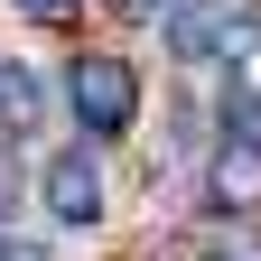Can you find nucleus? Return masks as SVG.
Returning a JSON list of instances; mask_svg holds the SVG:
<instances>
[{
    "label": "nucleus",
    "instance_id": "nucleus-1",
    "mask_svg": "<svg viewBox=\"0 0 261 261\" xmlns=\"http://www.w3.org/2000/svg\"><path fill=\"white\" fill-rule=\"evenodd\" d=\"M65 103H75V130H84V140H121V130L140 121V75H130L121 56L84 47L75 65H65Z\"/></svg>",
    "mask_w": 261,
    "mask_h": 261
},
{
    "label": "nucleus",
    "instance_id": "nucleus-2",
    "mask_svg": "<svg viewBox=\"0 0 261 261\" xmlns=\"http://www.w3.org/2000/svg\"><path fill=\"white\" fill-rule=\"evenodd\" d=\"M38 187H47V215L65 224V233L103 224V159H93V140H84V149H56Z\"/></svg>",
    "mask_w": 261,
    "mask_h": 261
},
{
    "label": "nucleus",
    "instance_id": "nucleus-3",
    "mask_svg": "<svg viewBox=\"0 0 261 261\" xmlns=\"http://www.w3.org/2000/svg\"><path fill=\"white\" fill-rule=\"evenodd\" d=\"M205 205L215 215H261V140L224 130L215 159H205Z\"/></svg>",
    "mask_w": 261,
    "mask_h": 261
},
{
    "label": "nucleus",
    "instance_id": "nucleus-4",
    "mask_svg": "<svg viewBox=\"0 0 261 261\" xmlns=\"http://www.w3.org/2000/svg\"><path fill=\"white\" fill-rule=\"evenodd\" d=\"M215 38H224V10H205V0L168 19V47H177V56H215Z\"/></svg>",
    "mask_w": 261,
    "mask_h": 261
},
{
    "label": "nucleus",
    "instance_id": "nucleus-5",
    "mask_svg": "<svg viewBox=\"0 0 261 261\" xmlns=\"http://www.w3.org/2000/svg\"><path fill=\"white\" fill-rule=\"evenodd\" d=\"M19 19H38V28H75L84 19V0H10Z\"/></svg>",
    "mask_w": 261,
    "mask_h": 261
},
{
    "label": "nucleus",
    "instance_id": "nucleus-6",
    "mask_svg": "<svg viewBox=\"0 0 261 261\" xmlns=\"http://www.w3.org/2000/svg\"><path fill=\"white\" fill-rule=\"evenodd\" d=\"M0 261H28V252H0Z\"/></svg>",
    "mask_w": 261,
    "mask_h": 261
}]
</instances>
